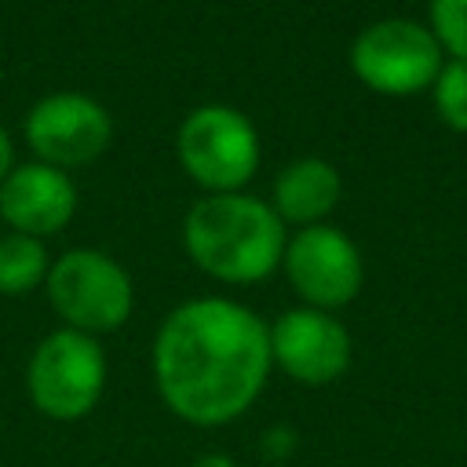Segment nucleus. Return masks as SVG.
<instances>
[{"instance_id":"obj_12","label":"nucleus","mask_w":467,"mask_h":467,"mask_svg":"<svg viewBox=\"0 0 467 467\" xmlns=\"http://www.w3.org/2000/svg\"><path fill=\"white\" fill-rule=\"evenodd\" d=\"M51 259L40 237L7 234L0 237V296H22L47 281Z\"/></svg>"},{"instance_id":"obj_8","label":"nucleus","mask_w":467,"mask_h":467,"mask_svg":"<svg viewBox=\"0 0 467 467\" xmlns=\"http://www.w3.org/2000/svg\"><path fill=\"white\" fill-rule=\"evenodd\" d=\"M26 139L36 161L66 171L102 157V150L113 139V120L95 99L80 91H55L29 109Z\"/></svg>"},{"instance_id":"obj_1","label":"nucleus","mask_w":467,"mask_h":467,"mask_svg":"<svg viewBox=\"0 0 467 467\" xmlns=\"http://www.w3.org/2000/svg\"><path fill=\"white\" fill-rule=\"evenodd\" d=\"M270 368V325L234 299H186L153 339L157 390L193 427H223L248 412Z\"/></svg>"},{"instance_id":"obj_6","label":"nucleus","mask_w":467,"mask_h":467,"mask_svg":"<svg viewBox=\"0 0 467 467\" xmlns=\"http://www.w3.org/2000/svg\"><path fill=\"white\" fill-rule=\"evenodd\" d=\"M445 66V51L431 26L412 18H379L365 26L350 44L354 77L379 95H416L434 84Z\"/></svg>"},{"instance_id":"obj_14","label":"nucleus","mask_w":467,"mask_h":467,"mask_svg":"<svg viewBox=\"0 0 467 467\" xmlns=\"http://www.w3.org/2000/svg\"><path fill=\"white\" fill-rule=\"evenodd\" d=\"M431 33L441 51L467 58V0H431Z\"/></svg>"},{"instance_id":"obj_2","label":"nucleus","mask_w":467,"mask_h":467,"mask_svg":"<svg viewBox=\"0 0 467 467\" xmlns=\"http://www.w3.org/2000/svg\"><path fill=\"white\" fill-rule=\"evenodd\" d=\"M182 241L208 277L252 285L281 266L288 234L274 204L252 193H208L186 212Z\"/></svg>"},{"instance_id":"obj_11","label":"nucleus","mask_w":467,"mask_h":467,"mask_svg":"<svg viewBox=\"0 0 467 467\" xmlns=\"http://www.w3.org/2000/svg\"><path fill=\"white\" fill-rule=\"evenodd\" d=\"M339 193H343L339 171L321 157H303V161H292L277 175V182H274V212L281 215V223L317 226L336 208Z\"/></svg>"},{"instance_id":"obj_13","label":"nucleus","mask_w":467,"mask_h":467,"mask_svg":"<svg viewBox=\"0 0 467 467\" xmlns=\"http://www.w3.org/2000/svg\"><path fill=\"white\" fill-rule=\"evenodd\" d=\"M434 109L452 131H467V58H449L431 84Z\"/></svg>"},{"instance_id":"obj_7","label":"nucleus","mask_w":467,"mask_h":467,"mask_svg":"<svg viewBox=\"0 0 467 467\" xmlns=\"http://www.w3.org/2000/svg\"><path fill=\"white\" fill-rule=\"evenodd\" d=\"M285 277L299 292V299L314 310H336L347 306L365 281L361 252L358 244L336 230V226H303L299 234L288 237L285 244Z\"/></svg>"},{"instance_id":"obj_4","label":"nucleus","mask_w":467,"mask_h":467,"mask_svg":"<svg viewBox=\"0 0 467 467\" xmlns=\"http://www.w3.org/2000/svg\"><path fill=\"white\" fill-rule=\"evenodd\" d=\"M175 153L186 175L208 193H241L259 168V131L234 106H197L179 124Z\"/></svg>"},{"instance_id":"obj_15","label":"nucleus","mask_w":467,"mask_h":467,"mask_svg":"<svg viewBox=\"0 0 467 467\" xmlns=\"http://www.w3.org/2000/svg\"><path fill=\"white\" fill-rule=\"evenodd\" d=\"M11 168H15V146H11L7 131L0 128V182L11 175Z\"/></svg>"},{"instance_id":"obj_9","label":"nucleus","mask_w":467,"mask_h":467,"mask_svg":"<svg viewBox=\"0 0 467 467\" xmlns=\"http://www.w3.org/2000/svg\"><path fill=\"white\" fill-rule=\"evenodd\" d=\"M274 365L306 387H325L350 368V332L328 310L296 306L270 325Z\"/></svg>"},{"instance_id":"obj_5","label":"nucleus","mask_w":467,"mask_h":467,"mask_svg":"<svg viewBox=\"0 0 467 467\" xmlns=\"http://www.w3.org/2000/svg\"><path fill=\"white\" fill-rule=\"evenodd\" d=\"M26 390L51 420L88 416L106 390V354L99 339L77 328L47 332L26 365Z\"/></svg>"},{"instance_id":"obj_3","label":"nucleus","mask_w":467,"mask_h":467,"mask_svg":"<svg viewBox=\"0 0 467 467\" xmlns=\"http://www.w3.org/2000/svg\"><path fill=\"white\" fill-rule=\"evenodd\" d=\"M47 303L66 328L102 336L128 321L135 292L128 270L99 248H69L47 270Z\"/></svg>"},{"instance_id":"obj_10","label":"nucleus","mask_w":467,"mask_h":467,"mask_svg":"<svg viewBox=\"0 0 467 467\" xmlns=\"http://www.w3.org/2000/svg\"><path fill=\"white\" fill-rule=\"evenodd\" d=\"M77 212V186L62 168L44 161L18 164L0 182V219L15 234L47 237L58 234Z\"/></svg>"}]
</instances>
